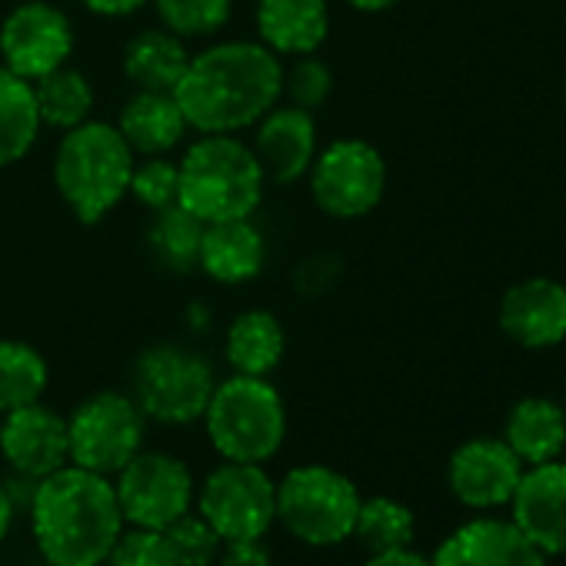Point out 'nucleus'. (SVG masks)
<instances>
[{
    "label": "nucleus",
    "instance_id": "f257e3e1",
    "mask_svg": "<svg viewBox=\"0 0 566 566\" xmlns=\"http://www.w3.org/2000/svg\"><path fill=\"white\" fill-rule=\"evenodd\" d=\"M283 94L280 57L253 41H227L190 57L174 97L187 127L200 134H237L253 127Z\"/></svg>",
    "mask_w": 566,
    "mask_h": 566
},
{
    "label": "nucleus",
    "instance_id": "f03ea898",
    "mask_svg": "<svg viewBox=\"0 0 566 566\" xmlns=\"http://www.w3.org/2000/svg\"><path fill=\"white\" fill-rule=\"evenodd\" d=\"M28 513L34 543L51 566H104L127 526L111 476L74 463L38 483Z\"/></svg>",
    "mask_w": 566,
    "mask_h": 566
},
{
    "label": "nucleus",
    "instance_id": "7ed1b4c3",
    "mask_svg": "<svg viewBox=\"0 0 566 566\" xmlns=\"http://www.w3.org/2000/svg\"><path fill=\"white\" fill-rule=\"evenodd\" d=\"M177 174V203L203 223L250 217L266 187L253 147L233 134H203L190 144Z\"/></svg>",
    "mask_w": 566,
    "mask_h": 566
},
{
    "label": "nucleus",
    "instance_id": "20e7f679",
    "mask_svg": "<svg viewBox=\"0 0 566 566\" xmlns=\"http://www.w3.org/2000/svg\"><path fill=\"white\" fill-rule=\"evenodd\" d=\"M134 150L114 124L84 120L64 134L54 157V180L64 203L84 220L97 223L130 190Z\"/></svg>",
    "mask_w": 566,
    "mask_h": 566
},
{
    "label": "nucleus",
    "instance_id": "39448f33",
    "mask_svg": "<svg viewBox=\"0 0 566 566\" xmlns=\"http://www.w3.org/2000/svg\"><path fill=\"white\" fill-rule=\"evenodd\" d=\"M200 420L213 450L233 463H266L287 437V407L266 377H227L213 387Z\"/></svg>",
    "mask_w": 566,
    "mask_h": 566
},
{
    "label": "nucleus",
    "instance_id": "423d86ee",
    "mask_svg": "<svg viewBox=\"0 0 566 566\" xmlns=\"http://www.w3.org/2000/svg\"><path fill=\"white\" fill-rule=\"evenodd\" d=\"M360 493L334 467L307 463L276 483V520L307 546H337L354 536Z\"/></svg>",
    "mask_w": 566,
    "mask_h": 566
},
{
    "label": "nucleus",
    "instance_id": "0eeeda50",
    "mask_svg": "<svg viewBox=\"0 0 566 566\" xmlns=\"http://www.w3.org/2000/svg\"><path fill=\"white\" fill-rule=\"evenodd\" d=\"M213 367L180 344H157L144 350L134 370V400L147 420L187 427L203 417L213 394Z\"/></svg>",
    "mask_w": 566,
    "mask_h": 566
},
{
    "label": "nucleus",
    "instance_id": "6e6552de",
    "mask_svg": "<svg viewBox=\"0 0 566 566\" xmlns=\"http://www.w3.org/2000/svg\"><path fill=\"white\" fill-rule=\"evenodd\" d=\"M147 417L134 397L101 390L67 417L71 463L101 476H114L144 450Z\"/></svg>",
    "mask_w": 566,
    "mask_h": 566
},
{
    "label": "nucleus",
    "instance_id": "1a4fd4ad",
    "mask_svg": "<svg viewBox=\"0 0 566 566\" xmlns=\"http://www.w3.org/2000/svg\"><path fill=\"white\" fill-rule=\"evenodd\" d=\"M197 513L223 543L263 539V533L276 523V483L263 463L223 460L207 473L197 493Z\"/></svg>",
    "mask_w": 566,
    "mask_h": 566
},
{
    "label": "nucleus",
    "instance_id": "9d476101",
    "mask_svg": "<svg viewBox=\"0 0 566 566\" xmlns=\"http://www.w3.org/2000/svg\"><path fill=\"white\" fill-rule=\"evenodd\" d=\"M387 190V164L384 154L357 137L334 140L317 150L311 164V193L317 207L337 220L367 217Z\"/></svg>",
    "mask_w": 566,
    "mask_h": 566
},
{
    "label": "nucleus",
    "instance_id": "9b49d317",
    "mask_svg": "<svg viewBox=\"0 0 566 566\" xmlns=\"http://www.w3.org/2000/svg\"><path fill=\"white\" fill-rule=\"evenodd\" d=\"M117 503L124 523L140 530H167L177 516L190 513L193 503V476L190 467L170 453H137L117 473Z\"/></svg>",
    "mask_w": 566,
    "mask_h": 566
},
{
    "label": "nucleus",
    "instance_id": "f8f14e48",
    "mask_svg": "<svg viewBox=\"0 0 566 566\" xmlns=\"http://www.w3.org/2000/svg\"><path fill=\"white\" fill-rule=\"evenodd\" d=\"M74 54V28L64 11L48 0L18 4L0 24V57L4 67L24 81H38L67 64Z\"/></svg>",
    "mask_w": 566,
    "mask_h": 566
},
{
    "label": "nucleus",
    "instance_id": "ddd939ff",
    "mask_svg": "<svg viewBox=\"0 0 566 566\" xmlns=\"http://www.w3.org/2000/svg\"><path fill=\"white\" fill-rule=\"evenodd\" d=\"M0 453H4L8 467L18 473L38 480L51 476L54 470L71 463L67 417L44 407L41 400L4 413V423H0Z\"/></svg>",
    "mask_w": 566,
    "mask_h": 566
},
{
    "label": "nucleus",
    "instance_id": "4468645a",
    "mask_svg": "<svg viewBox=\"0 0 566 566\" xmlns=\"http://www.w3.org/2000/svg\"><path fill=\"white\" fill-rule=\"evenodd\" d=\"M500 331L523 350H549L566 340V287L549 276H526L500 301Z\"/></svg>",
    "mask_w": 566,
    "mask_h": 566
},
{
    "label": "nucleus",
    "instance_id": "2eb2a0df",
    "mask_svg": "<svg viewBox=\"0 0 566 566\" xmlns=\"http://www.w3.org/2000/svg\"><path fill=\"white\" fill-rule=\"evenodd\" d=\"M523 476V460L506 447V440L476 437L457 447L450 457V490L460 503L486 510L510 503Z\"/></svg>",
    "mask_w": 566,
    "mask_h": 566
},
{
    "label": "nucleus",
    "instance_id": "dca6fc26",
    "mask_svg": "<svg viewBox=\"0 0 566 566\" xmlns=\"http://www.w3.org/2000/svg\"><path fill=\"white\" fill-rule=\"evenodd\" d=\"M510 503L513 523L539 553H566V463H536L520 476Z\"/></svg>",
    "mask_w": 566,
    "mask_h": 566
},
{
    "label": "nucleus",
    "instance_id": "f3484780",
    "mask_svg": "<svg viewBox=\"0 0 566 566\" xmlns=\"http://www.w3.org/2000/svg\"><path fill=\"white\" fill-rule=\"evenodd\" d=\"M253 154L260 170L273 184H294L311 174L317 157V124L304 107H273L256 120Z\"/></svg>",
    "mask_w": 566,
    "mask_h": 566
},
{
    "label": "nucleus",
    "instance_id": "a211bd4d",
    "mask_svg": "<svg viewBox=\"0 0 566 566\" xmlns=\"http://www.w3.org/2000/svg\"><path fill=\"white\" fill-rule=\"evenodd\" d=\"M430 566H543V553L506 520H473L453 530Z\"/></svg>",
    "mask_w": 566,
    "mask_h": 566
},
{
    "label": "nucleus",
    "instance_id": "6ab92c4d",
    "mask_svg": "<svg viewBox=\"0 0 566 566\" xmlns=\"http://www.w3.org/2000/svg\"><path fill=\"white\" fill-rule=\"evenodd\" d=\"M331 31L327 0H260L256 34L273 54L304 57L317 54Z\"/></svg>",
    "mask_w": 566,
    "mask_h": 566
},
{
    "label": "nucleus",
    "instance_id": "aec40b11",
    "mask_svg": "<svg viewBox=\"0 0 566 566\" xmlns=\"http://www.w3.org/2000/svg\"><path fill=\"white\" fill-rule=\"evenodd\" d=\"M197 263L217 283H247L266 263V240L250 217L207 223Z\"/></svg>",
    "mask_w": 566,
    "mask_h": 566
},
{
    "label": "nucleus",
    "instance_id": "412c9836",
    "mask_svg": "<svg viewBox=\"0 0 566 566\" xmlns=\"http://www.w3.org/2000/svg\"><path fill=\"white\" fill-rule=\"evenodd\" d=\"M117 130L124 134V140L130 144L134 154L164 157L184 140L187 117H184L174 94H167V91H137V97L127 101Z\"/></svg>",
    "mask_w": 566,
    "mask_h": 566
},
{
    "label": "nucleus",
    "instance_id": "4be33fe9",
    "mask_svg": "<svg viewBox=\"0 0 566 566\" xmlns=\"http://www.w3.org/2000/svg\"><path fill=\"white\" fill-rule=\"evenodd\" d=\"M506 447L530 467L556 460L566 447V413L546 397L520 400L506 417Z\"/></svg>",
    "mask_w": 566,
    "mask_h": 566
},
{
    "label": "nucleus",
    "instance_id": "5701e85b",
    "mask_svg": "<svg viewBox=\"0 0 566 566\" xmlns=\"http://www.w3.org/2000/svg\"><path fill=\"white\" fill-rule=\"evenodd\" d=\"M223 350L233 374L270 377L280 367L283 350H287V334L270 311H247L230 324Z\"/></svg>",
    "mask_w": 566,
    "mask_h": 566
},
{
    "label": "nucleus",
    "instance_id": "b1692460",
    "mask_svg": "<svg viewBox=\"0 0 566 566\" xmlns=\"http://www.w3.org/2000/svg\"><path fill=\"white\" fill-rule=\"evenodd\" d=\"M187 64H190V54L184 48V38L170 34L167 28L137 34L124 51V74L137 91L174 94Z\"/></svg>",
    "mask_w": 566,
    "mask_h": 566
},
{
    "label": "nucleus",
    "instance_id": "393cba45",
    "mask_svg": "<svg viewBox=\"0 0 566 566\" xmlns=\"http://www.w3.org/2000/svg\"><path fill=\"white\" fill-rule=\"evenodd\" d=\"M41 127L31 81L0 67V167L18 164L34 147Z\"/></svg>",
    "mask_w": 566,
    "mask_h": 566
},
{
    "label": "nucleus",
    "instance_id": "a878e982",
    "mask_svg": "<svg viewBox=\"0 0 566 566\" xmlns=\"http://www.w3.org/2000/svg\"><path fill=\"white\" fill-rule=\"evenodd\" d=\"M34 101L41 124L57 127V130H74L77 124L91 120L94 111V87L84 74L71 71L67 64L38 77L34 84Z\"/></svg>",
    "mask_w": 566,
    "mask_h": 566
},
{
    "label": "nucleus",
    "instance_id": "bb28decb",
    "mask_svg": "<svg viewBox=\"0 0 566 566\" xmlns=\"http://www.w3.org/2000/svg\"><path fill=\"white\" fill-rule=\"evenodd\" d=\"M48 390V360L24 340H0V413L38 403Z\"/></svg>",
    "mask_w": 566,
    "mask_h": 566
},
{
    "label": "nucleus",
    "instance_id": "cd10ccee",
    "mask_svg": "<svg viewBox=\"0 0 566 566\" xmlns=\"http://www.w3.org/2000/svg\"><path fill=\"white\" fill-rule=\"evenodd\" d=\"M203 227L207 223L197 220L193 213H187L180 203H174L167 210H157L154 213V223H150V233H147V243H150L154 260L164 270H174V273L190 270L197 263V256H200Z\"/></svg>",
    "mask_w": 566,
    "mask_h": 566
},
{
    "label": "nucleus",
    "instance_id": "c85d7f7f",
    "mask_svg": "<svg viewBox=\"0 0 566 566\" xmlns=\"http://www.w3.org/2000/svg\"><path fill=\"white\" fill-rule=\"evenodd\" d=\"M413 513L390 500V496H370L360 500L357 510V523H354V536L360 539V546L367 553H384V549H400L413 543Z\"/></svg>",
    "mask_w": 566,
    "mask_h": 566
},
{
    "label": "nucleus",
    "instance_id": "c756f323",
    "mask_svg": "<svg viewBox=\"0 0 566 566\" xmlns=\"http://www.w3.org/2000/svg\"><path fill=\"white\" fill-rule=\"evenodd\" d=\"M164 28L177 38H210L233 11V0H154Z\"/></svg>",
    "mask_w": 566,
    "mask_h": 566
},
{
    "label": "nucleus",
    "instance_id": "7c9ffc66",
    "mask_svg": "<svg viewBox=\"0 0 566 566\" xmlns=\"http://www.w3.org/2000/svg\"><path fill=\"white\" fill-rule=\"evenodd\" d=\"M177 566H213L220 556L223 539L217 536V530L200 516V513H184L177 516L167 530H164Z\"/></svg>",
    "mask_w": 566,
    "mask_h": 566
},
{
    "label": "nucleus",
    "instance_id": "2f4dec72",
    "mask_svg": "<svg viewBox=\"0 0 566 566\" xmlns=\"http://www.w3.org/2000/svg\"><path fill=\"white\" fill-rule=\"evenodd\" d=\"M334 94V74L324 61H317L314 54L294 57L291 67H283V94L294 107L304 111H317L327 104V97Z\"/></svg>",
    "mask_w": 566,
    "mask_h": 566
},
{
    "label": "nucleus",
    "instance_id": "473e14b6",
    "mask_svg": "<svg viewBox=\"0 0 566 566\" xmlns=\"http://www.w3.org/2000/svg\"><path fill=\"white\" fill-rule=\"evenodd\" d=\"M104 563L107 566H177L164 530H140V526L124 530Z\"/></svg>",
    "mask_w": 566,
    "mask_h": 566
},
{
    "label": "nucleus",
    "instance_id": "72a5a7b5",
    "mask_svg": "<svg viewBox=\"0 0 566 566\" xmlns=\"http://www.w3.org/2000/svg\"><path fill=\"white\" fill-rule=\"evenodd\" d=\"M177 184H180L177 164H170L167 157H147L144 164H134L127 193H134L147 210L157 213L177 203Z\"/></svg>",
    "mask_w": 566,
    "mask_h": 566
},
{
    "label": "nucleus",
    "instance_id": "f704fd0d",
    "mask_svg": "<svg viewBox=\"0 0 566 566\" xmlns=\"http://www.w3.org/2000/svg\"><path fill=\"white\" fill-rule=\"evenodd\" d=\"M220 566H273L270 549L260 539H230L220 546Z\"/></svg>",
    "mask_w": 566,
    "mask_h": 566
},
{
    "label": "nucleus",
    "instance_id": "c9c22d12",
    "mask_svg": "<svg viewBox=\"0 0 566 566\" xmlns=\"http://www.w3.org/2000/svg\"><path fill=\"white\" fill-rule=\"evenodd\" d=\"M38 476H28V473H11L8 480H4V490H8V496H11V506H14V513L18 510H31V503H34V493H38Z\"/></svg>",
    "mask_w": 566,
    "mask_h": 566
},
{
    "label": "nucleus",
    "instance_id": "e433bc0d",
    "mask_svg": "<svg viewBox=\"0 0 566 566\" xmlns=\"http://www.w3.org/2000/svg\"><path fill=\"white\" fill-rule=\"evenodd\" d=\"M81 4L101 18H127V14H137L144 4H150V0H81Z\"/></svg>",
    "mask_w": 566,
    "mask_h": 566
},
{
    "label": "nucleus",
    "instance_id": "4c0bfd02",
    "mask_svg": "<svg viewBox=\"0 0 566 566\" xmlns=\"http://www.w3.org/2000/svg\"><path fill=\"white\" fill-rule=\"evenodd\" d=\"M364 566H430V559H423V556L413 553L410 546H400V549L370 553V559H367Z\"/></svg>",
    "mask_w": 566,
    "mask_h": 566
},
{
    "label": "nucleus",
    "instance_id": "58836bf2",
    "mask_svg": "<svg viewBox=\"0 0 566 566\" xmlns=\"http://www.w3.org/2000/svg\"><path fill=\"white\" fill-rule=\"evenodd\" d=\"M11 523H14V506H11V496L4 490V480H0V539L11 533Z\"/></svg>",
    "mask_w": 566,
    "mask_h": 566
},
{
    "label": "nucleus",
    "instance_id": "ea45409f",
    "mask_svg": "<svg viewBox=\"0 0 566 566\" xmlns=\"http://www.w3.org/2000/svg\"><path fill=\"white\" fill-rule=\"evenodd\" d=\"M347 4L364 11V14H380V11H390V8L403 4V0H347Z\"/></svg>",
    "mask_w": 566,
    "mask_h": 566
}]
</instances>
